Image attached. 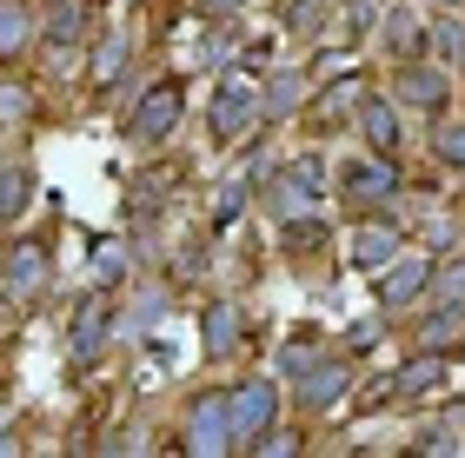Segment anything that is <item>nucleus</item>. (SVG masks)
Masks as SVG:
<instances>
[{"label": "nucleus", "instance_id": "obj_26", "mask_svg": "<svg viewBox=\"0 0 465 458\" xmlns=\"http://www.w3.org/2000/svg\"><path fill=\"white\" fill-rule=\"evenodd\" d=\"M320 14H326V0H286V27L292 34H320Z\"/></svg>", "mask_w": 465, "mask_h": 458}, {"label": "nucleus", "instance_id": "obj_13", "mask_svg": "<svg viewBox=\"0 0 465 458\" xmlns=\"http://www.w3.org/2000/svg\"><path fill=\"white\" fill-rule=\"evenodd\" d=\"M200 346H206V359H226V352L240 346V306H232V299H213V306H206Z\"/></svg>", "mask_w": 465, "mask_h": 458}, {"label": "nucleus", "instance_id": "obj_6", "mask_svg": "<svg viewBox=\"0 0 465 458\" xmlns=\"http://www.w3.org/2000/svg\"><path fill=\"white\" fill-rule=\"evenodd\" d=\"M346 385H352V372H346V359H312L300 379H292V399H300L306 412H326V405H340L346 399Z\"/></svg>", "mask_w": 465, "mask_h": 458}, {"label": "nucleus", "instance_id": "obj_27", "mask_svg": "<svg viewBox=\"0 0 465 458\" xmlns=\"http://www.w3.org/2000/svg\"><path fill=\"white\" fill-rule=\"evenodd\" d=\"M27 87H20V80H0V120H27Z\"/></svg>", "mask_w": 465, "mask_h": 458}, {"label": "nucleus", "instance_id": "obj_29", "mask_svg": "<svg viewBox=\"0 0 465 458\" xmlns=\"http://www.w3.org/2000/svg\"><path fill=\"white\" fill-rule=\"evenodd\" d=\"M100 273H107V279L126 273V253H120V246H100Z\"/></svg>", "mask_w": 465, "mask_h": 458}, {"label": "nucleus", "instance_id": "obj_25", "mask_svg": "<svg viewBox=\"0 0 465 458\" xmlns=\"http://www.w3.org/2000/svg\"><path fill=\"white\" fill-rule=\"evenodd\" d=\"M240 213H246V180H226V186H220V200H213V226L240 219Z\"/></svg>", "mask_w": 465, "mask_h": 458}, {"label": "nucleus", "instance_id": "obj_31", "mask_svg": "<svg viewBox=\"0 0 465 458\" xmlns=\"http://www.w3.org/2000/svg\"><path fill=\"white\" fill-rule=\"evenodd\" d=\"M432 7H459V0H432Z\"/></svg>", "mask_w": 465, "mask_h": 458}, {"label": "nucleus", "instance_id": "obj_14", "mask_svg": "<svg viewBox=\"0 0 465 458\" xmlns=\"http://www.w3.org/2000/svg\"><path fill=\"white\" fill-rule=\"evenodd\" d=\"M34 193H40L34 166H0V226H20V219H27Z\"/></svg>", "mask_w": 465, "mask_h": 458}, {"label": "nucleus", "instance_id": "obj_30", "mask_svg": "<svg viewBox=\"0 0 465 458\" xmlns=\"http://www.w3.org/2000/svg\"><path fill=\"white\" fill-rule=\"evenodd\" d=\"M226 7H240V0H206V14H226Z\"/></svg>", "mask_w": 465, "mask_h": 458}, {"label": "nucleus", "instance_id": "obj_17", "mask_svg": "<svg viewBox=\"0 0 465 458\" xmlns=\"http://www.w3.org/2000/svg\"><path fill=\"white\" fill-rule=\"evenodd\" d=\"M100 339H107V306L87 299V306H80V319L67 326V346H74V359H87V352H100Z\"/></svg>", "mask_w": 465, "mask_h": 458}, {"label": "nucleus", "instance_id": "obj_28", "mask_svg": "<svg viewBox=\"0 0 465 458\" xmlns=\"http://www.w3.org/2000/svg\"><path fill=\"white\" fill-rule=\"evenodd\" d=\"M312 359H320V352H312V339H292V352H280V372H286V379H300Z\"/></svg>", "mask_w": 465, "mask_h": 458}, {"label": "nucleus", "instance_id": "obj_24", "mask_svg": "<svg viewBox=\"0 0 465 458\" xmlns=\"http://www.w3.org/2000/svg\"><path fill=\"white\" fill-rule=\"evenodd\" d=\"M432 47L446 54L452 67H465V20H452V14H446V20H439V27H432Z\"/></svg>", "mask_w": 465, "mask_h": 458}, {"label": "nucleus", "instance_id": "obj_3", "mask_svg": "<svg viewBox=\"0 0 465 458\" xmlns=\"http://www.w3.org/2000/svg\"><path fill=\"white\" fill-rule=\"evenodd\" d=\"M432 293V259L426 253H399L392 266H379V312H412Z\"/></svg>", "mask_w": 465, "mask_h": 458}, {"label": "nucleus", "instance_id": "obj_1", "mask_svg": "<svg viewBox=\"0 0 465 458\" xmlns=\"http://www.w3.org/2000/svg\"><path fill=\"white\" fill-rule=\"evenodd\" d=\"M180 107H186L180 80H153V87L134 100V113H126V140H134V147H160L166 133H180Z\"/></svg>", "mask_w": 465, "mask_h": 458}, {"label": "nucleus", "instance_id": "obj_10", "mask_svg": "<svg viewBox=\"0 0 465 458\" xmlns=\"http://www.w3.org/2000/svg\"><path fill=\"white\" fill-rule=\"evenodd\" d=\"M260 113H266V107L252 100V87H246V80H226V87H220V100H213V133H220V140H246L240 127H252Z\"/></svg>", "mask_w": 465, "mask_h": 458}, {"label": "nucleus", "instance_id": "obj_32", "mask_svg": "<svg viewBox=\"0 0 465 458\" xmlns=\"http://www.w3.org/2000/svg\"><path fill=\"white\" fill-rule=\"evenodd\" d=\"M0 332H7V306H0Z\"/></svg>", "mask_w": 465, "mask_h": 458}, {"label": "nucleus", "instance_id": "obj_20", "mask_svg": "<svg viewBox=\"0 0 465 458\" xmlns=\"http://www.w3.org/2000/svg\"><path fill=\"white\" fill-rule=\"evenodd\" d=\"M34 40V14L27 7H0V60H14Z\"/></svg>", "mask_w": 465, "mask_h": 458}, {"label": "nucleus", "instance_id": "obj_9", "mask_svg": "<svg viewBox=\"0 0 465 458\" xmlns=\"http://www.w3.org/2000/svg\"><path fill=\"white\" fill-rule=\"evenodd\" d=\"M439 385H446V352H412V359L386 379V399H426Z\"/></svg>", "mask_w": 465, "mask_h": 458}, {"label": "nucleus", "instance_id": "obj_12", "mask_svg": "<svg viewBox=\"0 0 465 458\" xmlns=\"http://www.w3.org/2000/svg\"><path fill=\"white\" fill-rule=\"evenodd\" d=\"M306 206H312V186L292 173V166H280V173L266 180V213L280 226H292V219H306Z\"/></svg>", "mask_w": 465, "mask_h": 458}, {"label": "nucleus", "instance_id": "obj_18", "mask_svg": "<svg viewBox=\"0 0 465 458\" xmlns=\"http://www.w3.org/2000/svg\"><path fill=\"white\" fill-rule=\"evenodd\" d=\"M40 34H47L54 47H74V40L87 34V7H80V0H60V7L47 14V27H40Z\"/></svg>", "mask_w": 465, "mask_h": 458}, {"label": "nucleus", "instance_id": "obj_19", "mask_svg": "<svg viewBox=\"0 0 465 458\" xmlns=\"http://www.w3.org/2000/svg\"><path fill=\"white\" fill-rule=\"evenodd\" d=\"M386 47H392L399 60H419V47H426V34H419V20H412L406 7L386 14Z\"/></svg>", "mask_w": 465, "mask_h": 458}, {"label": "nucleus", "instance_id": "obj_4", "mask_svg": "<svg viewBox=\"0 0 465 458\" xmlns=\"http://www.w3.org/2000/svg\"><path fill=\"white\" fill-rule=\"evenodd\" d=\"M352 127H359V140H366V153H399V140H406V120H399L392 93H359Z\"/></svg>", "mask_w": 465, "mask_h": 458}, {"label": "nucleus", "instance_id": "obj_15", "mask_svg": "<svg viewBox=\"0 0 465 458\" xmlns=\"http://www.w3.org/2000/svg\"><path fill=\"white\" fill-rule=\"evenodd\" d=\"M399 259V233L392 226H359L352 233V266H366V273H379V266Z\"/></svg>", "mask_w": 465, "mask_h": 458}, {"label": "nucleus", "instance_id": "obj_5", "mask_svg": "<svg viewBox=\"0 0 465 458\" xmlns=\"http://www.w3.org/2000/svg\"><path fill=\"white\" fill-rule=\"evenodd\" d=\"M340 180H346V193H352L359 206H392V193H399L392 153H366V160H346V166H340Z\"/></svg>", "mask_w": 465, "mask_h": 458}, {"label": "nucleus", "instance_id": "obj_11", "mask_svg": "<svg viewBox=\"0 0 465 458\" xmlns=\"http://www.w3.org/2000/svg\"><path fill=\"white\" fill-rule=\"evenodd\" d=\"M392 93L406 100V107H419V113H446V73H439V67H419V60H406V67H399V80H392Z\"/></svg>", "mask_w": 465, "mask_h": 458}, {"label": "nucleus", "instance_id": "obj_8", "mask_svg": "<svg viewBox=\"0 0 465 458\" xmlns=\"http://www.w3.org/2000/svg\"><path fill=\"white\" fill-rule=\"evenodd\" d=\"M0 279H7V293L40 299V293H47V279H54V259L40 253L34 239H20V246H7V253H0Z\"/></svg>", "mask_w": 465, "mask_h": 458}, {"label": "nucleus", "instance_id": "obj_21", "mask_svg": "<svg viewBox=\"0 0 465 458\" xmlns=\"http://www.w3.org/2000/svg\"><path fill=\"white\" fill-rule=\"evenodd\" d=\"M432 153H439V166H459V173H465V120H439Z\"/></svg>", "mask_w": 465, "mask_h": 458}, {"label": "nucleus", "instance_id": "obj_22", "mask_svg": "<svg viewBox=\"0 0 465 458\" xmlns=\"http://www.w3.org/2000/svg\"><path fill=\"white\" fill-rule=\"evenodd\" d=\"M120 67H126V34H107V40H100V54H94V80H100V87H114Z\"/></svg>", "mask_w": 465, "mask_h": 458}, {"label": "nucleus", "instance_id": "obj_16", "mask_svg": "<svg viewBox=\"0 0 465 458\" xmlns=\"http://www.w3.org/2000/svg\"><path fill=\"white\" fill-rule=\"evenodd\" d=\"M306 100V73L300 67H280V73H266V93H260V107L280 120V113H292Z\"/></svg>", "mask_w": 465, "mask_h": 458}, {"label": "nucleus", "instance_id": "obj_7", "mask_svg": "<svg viewBox=\"0 0 465 458\" xmlns=\"http://www.w3.org/2000/svg\"><path fill=\"white\" fill-rule=\"evenodd\" d=\"M186 452H232V425H226V392H200L186 412Z\"/></svg>", "mask_w": 465, "mask_h": 458}, {"label": "nucleus", "instance_id": "obj_23", "mask_svg": "<svg viewBox=\"0 0 465 458\" xmlns=\"http://www.w3.org/2000/svg\"><path fill=\"white\" fill-rule=\"evenodd\" d=\"M432 299H439V306H465V259H452L446 273L432 266Z\"/></svg>", "mask_w": 465, "mask_h": 458}, {"label": "nucleus", "instance_id": "obj_2", "mask_svg": "<svg viewBox=\"0 0 465 458\" xmlns=\"http://www.w3.org/2000/svg\"><path fill=\"white\" fill-rule=\"evenodd\" d=\"M272 419H280V385H272V379H246L240 392H226V425H232V445H252Z\"/></svg>", "mask_w": 465, "mask_h": 458}]
</instances>
